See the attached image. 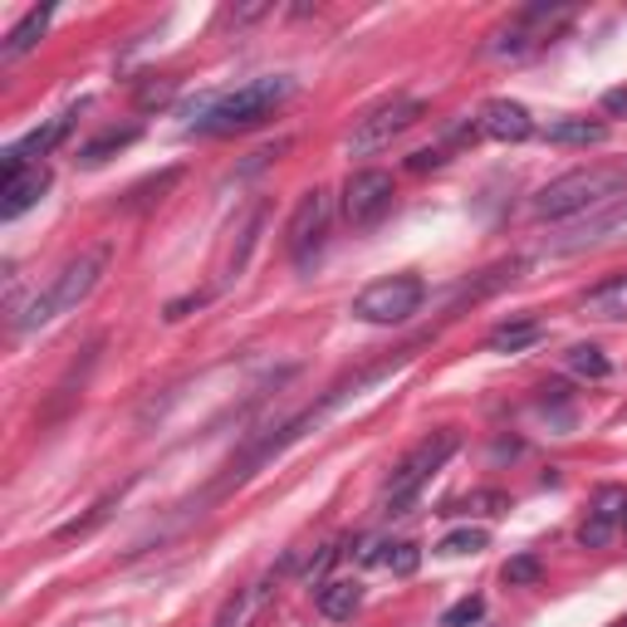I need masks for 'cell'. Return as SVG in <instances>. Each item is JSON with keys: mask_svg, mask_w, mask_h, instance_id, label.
Wrapping results in <instances>:
<instances>
[{"mask_svg": "<svg viewBox=\"0 0 627 627\" xmlns=\"http://www.w3.org/2000/svg\"><path fill=\"white\" fill-rule=\"evenodd\" d=\"M392 196H397L392 176L378 172V167H363V172H353L343 182V216H349V226L368 231V226H378L392 212Z\"/></svg>", "mask_w": 627, "mask_h": 627, "instance_id": "7", "label": "cell"}, {"mask_svg": "<svg viewBox=\"0 0 627 627\" xmlns=\"http://www.w3.org/2000/svg\"><path fill=\"white\" fill-rule=\"evenodd\" d=\"M603 138H608V123H598V118H559V123H549V142H559V148H598Z\"/></svg>", "mask_w": 627, "mask_h": 627, "instance_id": "16", "label": "cell"}, {"mask_svg": "<svg viewBox=\"0 0 627 627\" xmlns=\"http://www.w3.org/2000/svg\"><path fill=\"white\" fill-rule=\"evenodd\" d=\"M623 529H627V510H623Z\"/></svg>", "mask_w": 627, "mask_h": 627, "instance_id": "31", "label": "cell"}, {"mask_svg": "<svg viewBox=\"0 0 627 627\" xmlns=\"http://www.w3.org/2000/svg\"><path fill=\"white\" fill-rule=\"evenodd\" d=\"M603 113H627V89H608V93H603Z\"/></svg>", "mask_w": 627, "mask_h": 627, "instance_id": "29", "label": "cell"}, {"mask_svg": "<svg viewBox=\"0 0 627 627\" xmlns=\"http://www.w3.org/2000/svg\"><path fill=\"white\" fill-rule=\"evenodd\" d=\"M583 314L598 323L627 319V275H613V280H603L598 289H589V295H583Z\"/></svg>", "mask_w": 627, "mask_h": 627, "instance_id": "12", "label": "cell"}, {"mask_svg": "<svg viewBox=\"0 0 627 627\" xmlns=\"http://www.w3.org/2000/svg\"><path fill=\"white\" fill-rule=\"evenodd\" d=\"M613 535H618V525H613V520H603V515H589L579 525V545L583 549H608Z\"/></svg>", "mask_w": 627, "mask_h": 627, "instance_id": "24", "label": "cell"}, {"mask_svg": "<svg viewBox=\"0 0 627 627\" xmlns=\"http://www.w3.org/2000/svg\"><path fill=\"white\" fill-rule=\"evenodd\" d=\"M45 192H49L45 167H25V172H15V176H0V216L15 221V216H25Z\"/></svg>", "mask_w": 627, "mask_h": 627, "instance_id": "11", "label": "cell"}, {"mask_svg": "<svg viewBox=\"0 0 627 627\" xmlns=\"http://www.w3.org/2000/svg\"><path fill=\"white\" fill-rule=\"evenodd\" d=\"M265 589L270 583H260V589H240L226 598V608H221V618H216V627H246L250 623V613L265 603Z\"/></svg>", "mask_w": 627, "mask_h": 627, "instance_id": "18", "label": "cell"}, {"mask_svg": "<svg viewBox=\"0 0 627 627\" xmlns=\"http://www.w3.org/2000/svg\"><path fill=\"white\" fill-rule=\"evenodd\" d=\"M623 627H627V623H623Z\"/></svg>", "mask_w": 627, "mask_h": 627, "instance_id": "32", "label": "cell"}, {"mask_svg": "<svg viewBox=\"0 0 627 627\" xmlns=\"http://www.w3.org/2000/svg\"><path fill=\"white\" fill-rule=\"evenodd\" d=\"M442 162H446L442 148H422V152H412V162L407 167H412V172H426V167H442Z\"/></svg>", "mask_w": 627, "mask_h": 627, "instance_id": "28", "label": "cell"}, {"mask_svg": "<svg viewBox=\"0 0 627 627\" xmlns=\"http://www.w3.org/2000/svg\"><path fill=\"white\" fill-rule=\"evenodd\" d=\"M456 510H461L466 520H470V515H480V520H495V515H505V510H510V500L500 495V490H470V495H466Z\"/></svg>", "mask_w": 627, "mask_h": 627, "instance_id": "20", "label": "cell"}, {"mask_svg": "<svg viewBox=\"0 0 627 627\" xmlns=\"http://www.w3.org/2000/svg\"><path fill=\"white\" fill-rule=\"evenodd\" d=\"M109 255L113 250L109 246H93V250H83L79 260H69L65 270H59V280L45 289V299H49V314H69V309H79L83 299L99 289V280H103V270H109Z\"/></svg>", "mask_w": 627, "mask_h": 627, "instance_id": "8", "label": "cell"}, {"mask_svg": "<svg viewBox=\"0 0 627 627\" xmlns=\"http://www.w3.org/2000/svg\"><path fill=\"white\" fill-rule=\"evenodd\" d=\"M426 299V285L417 275H392V280H378L368 285L358 299H353V314L363 323H407Z\"/></svg>", "mask_w": 627, "mask_h": 627, "instance_id": "4", "label": "cell"}, {"mask_svg": "<svg viewBox=\"0 0 627 627\" xmlns=\"http://www.w3.org/2000/svg\"><path fill=\"white\" fill-rule=\"evenodd\" d=\"M45 25H49V10L45 5L30 10V15L5 35V45H0V65H15L20 55H30V49L39 45V35H45Z\"/></svg>", "mask_w": 627, "mask_h": 627, "instance_id": "15", "label": "cell"}, {"mask_svg": "<svg viewBox=\"0 0 627 627\" xmlns=\"http://www.w3.org/2000/svg\"><path fill=\"white\" fill-rule=\"evenodd\" d=\"M539 339H545V323L539 319H510V323H500V329H490L486 349L490 353H525V349H535Z\"/></svg>", "mask_w": 627, "mask_h": 627, "instance_id": "14", "label": "cell"}, {"mask_svg": "<svg viewBox=\"0 0 627 627\" xmlns=\"http://www.w3.org/2000/svg\"><path fill=\"white\" fill-rule=\"evenodd\" d=\"M623 186H627V176L618 167H579V172L554 176L545 192L529 202V212H535L539 221H569V216L603 212L608 202H618Z\"/></svg>", "mask_w": 627, "mask_h": 627, "instance_id": "2", "label": "cell"}, {"mask_svg": "<svg viewBox=\"0 0 627 627\" xmlns=\"http://www.w3.org/2000/svg\"><path fill=\"white\" fill-rule=\"evenodd\" d=\"M329 221H333V202H329V192H305L299 196V206H295V216H289V226H285V246H289V260H295L299 270H309L314 265V255L323 250V236H329Z\"/></svg>", "mask_w": 627, "mask_h": 627, "instance_id": "6", "label": "cell"}, {"mask_svg": "<svg viewBox=\"0 0 627 627\" xmlns=\"http://www.w3.org/2000/svg\"><path fill=\"white\" fill-rule=\"evenodd\" d=\"M363 608V593H358V583H349V579H333V583H323L319 589V613L329 623H349L353 613Z\"/></svg>", "mask_w": 627, "mask_h": 627, "instance_id": "17", "label": "cell"}, {"mask_svg": "<svg viewBox=\"0 0 627 627\" xmlns=\"http://www.w3.org/2000/svg\"><path fill=\"white\" fill-rule=\"evenodd\" d=\"M138 138H142L138 123H123V128H103L99 138H89V142L79 148V162H83V167H103L109 157H118L123 148H133Z\"/></svg>", "mask_w": 627, "mask_h": 627, "instance_id": "13", "label": "cell"}, {"mask_svg": "<svg viewBox=\"0 0 627 627\" xmlns=\"http://www.w3.org/2000/svg\"><path fill=\"white\" fill-rule=\"evenodd\" d=\"M539 573H545V569H539L535 554H515V559L505 563V583H510V589H529V583H539Z\"/></svg>", "mask_w": 627, "mask_h": 627, "instance_id": "23", "label": "cell"}, {"mask_svg": "<svg viewBox=\"0 0 627 627\" xmlns=\"http://www.w3.org/2000/svg\"><path fill=\"white\" fill-rule=\"evenodd\" d=\"M295 93V79L270 75V79H250L240 83L236 93H221V99H202V118L192 123L196 133H212V138H226V133H246L255 123H265L280 103Z\"/></svg>", "mask_w": 627, "mask_h": 627, "instance_id": "1", "label": "cell"}, {"mask_svg": "<svg viewBox=\"0 0 627 627\" xmlns=\"http://www.w3.org/2000/svg\"><path fill=\"white\" fill-rule=\"evenodd\" d=\"M476 128L495 142H525L529 133H535V118H529V109L515 99H490L486 109L476 113Z\"/></svg>", "mask_w": 627, "mask_h": 627, "instance_id": "10", "label": "cell"}, {"mask_svg": "<svg viewBox=\"0 0 627 627\" xmlns=\"http://www.w3.org/2000/svg\"><path fill=\"white\" fill-rule=\"evenodd\" d=\"M69 123H75V113H65V118H55V123H45V128L25 133L20 142H10V148L0 152V176H15V172H25V167H39V157L59 148V138L69 133Z\"/></svg>", "mask_w": 627, "mask_h": 627, "instance_id": "9", "label": "cell"}, {"mask_svg": "<svg viewBox=\"0 0 627 627\" xmlns=\"http://www.w3.org/2000/svg\"><path fill=\"white\" fill-rule=\"evenodd\" d=\"M486 545H490V535H486V529H470V525H466V529H452V535H446L436 549H442V554H452V559H461V554H480Z\"/></svg>", "mask_w": 627, "mask_h": 627, "instance_id": "21", "label": "cell"}, {"mask_svg": "<svg viewBox=\"0 0 627 627\" xmlns=\"http://www.w3.org/2000/svg\"><path fill=\"white\" fill-rule=\"evenodd\" d=\"M383 563H388L397 579H412V573L422 569V549L407 545V539H402V545H388V554H383Z\"/></svg>", "mask_w": 627, "mask_h": 627, "instance_id": "22", "label": "cell"}, {"mask_svg": "<svg viewBox=\"0 0 627 627\" xmlns=\"http://www.w3.org/2000/svg\"><path fill=\"white\" fill-rule=\"evenodd\" d=\"M486 618V598H476V593H470V598H461L456 603V608H446V627H470V623H480Z\"/></svg>", "mask_w": 627, "mask_h": 627, "instance_id": "26", "label": "cell"}, {"mask_svg": "<svg viewBox=\"0 0 627 627\" xmlns=\"http://www.w3.org/2000/svg\"><path fill=\"white\" fill-rule=\"evenodd\" d=\"M569 368L579 373V378H589V383H603L613 373V363H608V353H603V349L579 343V349H569Z\"/></svg>", "mask_w": 627, "mask_h": 627, "instance_id": "19", "label": "cell"}, {"mask_svg": "<svg viewBox=\"0 0 627 627\" xmlns=\"http://www.w3.org/2000/svg\"><path fill=\"white\" fill-rule=\"evenodd\" d=\"M109 510H113V500H103V505H93L83 520H69V525L59 529V539H83V535H93V529H99L103 520H109Z\"/></svg>", "mask_w": 627, "mask_h": 627, "instance_id": "25", "label": "cell"}, {"mask_svg": "<svg viewBox=\"0 0 627 627\" xmlns=\"http://www.w3.org/2000/svg\"><path fill=\"white\" fill-rule=\"evenodd\" d=\"M333 559H339V549H333V545H329V549H323V554H319V559H309V579H314V573H323V569H329V563H333Z\"/></svg>", "mask_w": 627, "mask_h": 627, "instance_id": "30", "label": "cell"}, {"mask_svg": "<svg viewBox=\"0 0 627 627\" xmlns=\"http://www.w3.org/2000/svg\"><path fill=\"white\" fill-rule=\"evenodd\" d=\"M456 446H461V436H456L452 426H442V432H426L422 442H417L412 452L397 461L392 476H388V486H383V510H388V515H402V510L417 500V490H422L436 470L452 461Z\"/></svg>", "mask_w": 627, "mask_h": 627, "instance_id": "3", "label": "cell"}, {"mask_svg": "<svg viewBox=\"0 0 627 627\" xmlns=\"http://www.w3.org/2000/svg\"><path fill=\"white\" fill-rule=\"evenodd\" d=\"M417 118H422V99H407V93H397V99L378 103L373 113H363L358 128H353V138H349V152H353V157L383 152L392 138H402V133L412 128Z\"/></svg>", "mask_w": 627, "mask_h": 627, "instance_id": "5", "label": "cell"}, {"mask_svg": "<svg viewBox=\"0 0 627 627\" xmlns=\"http://www.w3.org/2000/svg\"><path fill=\"white\" fill-rule=\"evenodd\" d=\"M182 182V172H176V167H167L162 176H152V182H142L138 192H133V202L128 206H142V202H152V196H162V192H172V186Z\"/></svg>", "mask_w": 627, "mask_h": 627, "instance_id": "27", "label": "cell"}]
</instances>
